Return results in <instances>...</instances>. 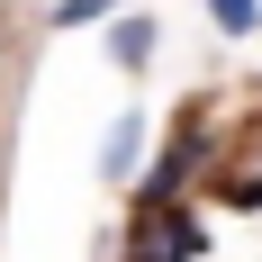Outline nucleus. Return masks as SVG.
<instances>
[{"label":"nucleus","instance_id":"7ed1b4c3","mask_svg":"<svg viewBox=\"0 0 262 262\" xmlns=\"http://www.w3.org/2000/svg\"><path fill=\"white\" fill-rule=\"evenodd\" d=\"M108 63L118 73H145L154 63V18L145 9H108Z\"/></svg>","mask_w":262,"mask_h":262},{"label":"nucleus","instance_id":"423d86ee","mask_svg":"<svg viewBox=\"0 0 262 262\" xmlns=\"http://www.w3.org/2000/svg\"><path fill=\"white\" fill-rule=\"evenodd\" d=\"M217 199H235V208H262V163H253V172H217Z\"/></svg>","mask_w":262,"mask_h":262},{"label":"nucleus","instance_id":"39448f33","mask_svg":"<svg viewBox=\"0 0 262 262\" xmlns=\"http://www.w3.org/2000/svg\"><path fill=\"white\" fill-rule=\"evenodd\" d=\"M208 18L226 27V36H253V27H262V0H208Z\"/></svg>","mask_w":262,"mask_h":262},{"label":"nucleus","instance_id":"f257e3e1","mask_svg":"<svg viewBox=\"0 0 262 262\" xmlns=\"http://www.w3.org/2000/svg\"><path fill=\"white\" fill-rule=\"evenodd\" d=\"M208 163H217V127H208V100H190V108H181V127L163 136V154H154V163H136L127 208H136V217H154V208H172V199H190V181H208Z\"/></svg>","mask_w":262,"mask_h":262},{"label":"nucleus","instance_id":"f03ea898","mask_svg":"<svg viewBox=\"0 0 262 262\" xmlns=\"http://www.w3.org/2000/svg\"><path fill=\"white\" fill-rule=\"evenodd\" d=\"M136 163H145V108H118V127H108V154H100V181L127 190Z\"/></svg>","mask_w":262,"mask_h":262},{"label":"nucleus","instance_id":"20e7f679","mask_svg":"<svg viewBox=\"0 0 262 262\" xmlns=\"http://www.w3.org/2000/svg\"><path fill=\"white\" fill-rule=\"evenodd\" d=\"M108 9H127V0H54V9H46V27H54V36H63V27H100Z\"/></svg>","mask_w":262,"mask_h":262},{"label":"nucleus","instance_id":"0eeeda50","mask_svg":"<svg viewBox=\"0 0 262 262\" xmlns=\"http://www.w3.org/2000/svg\"><path fill=\"white\" fill-rule=\"evenodd\" d=\"M0 81H9V36H0Z\"/></svg>","mask_w":262,"mask_h":262}]
</instances>
